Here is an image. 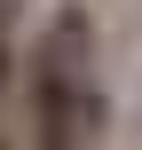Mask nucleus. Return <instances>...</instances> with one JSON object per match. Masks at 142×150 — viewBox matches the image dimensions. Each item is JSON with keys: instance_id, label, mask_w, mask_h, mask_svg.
Here are the masks:
<instances>
[{"instance_id": "f257e3e1", "label": "nucleus", "mask_w": 142, "mask_h": 150, "mask_svg": "<svg viewBox=\"0 0 142 150\" xmlns=\"http://www.w3.org/2000/svg\"><path fill=\"white\" fill-rule=\"evenodd\" d=\"M24 103H32V150H95L103 142V79H95V16L63 0L47 32L32 40L24 63Z\"/></svg>"}]
</instances>
